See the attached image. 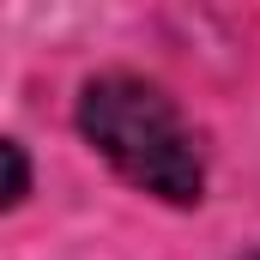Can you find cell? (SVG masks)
<instances>
[{
    "mask_svg": "<svg viewBox=\"0 0 260 260\" xmlns=\"http://www.w3.org/2000/svg\"><path fill=\"white\" fill-rule=\"evenodd\" d=\"M79 133L139 194L170 200V206H200V194H206L200 145H194L188 121L176 115V103L157 85H145L133 73L91 79L79 91Z\"/></svg>",
    "mask_w": 260,
    "mask_h": 260,
    "instance_id": "1",
    "label": "cell"
},
{
    "mask_svg": "<svg viewBox=\"0 0 260 260\" xmlns=\"http://www.w3.org/2000/svg\"><path fill=\"white\" fill-rule=\"evenodd\" d=\"M0 151H6V206H24V194H30V164H24V145H18V139H6Z\"/></svg>",
    "mask_w": 260,
    "mask_h": 260,
    "instance_id": "2",
    "label": "cell"
},
{
    "mask_svg": "<svg viewBox=\"0 0 260 260\" xmlns=\"http://www.w3.org/2000/svg\"><path fill=\"white\" fill-rule=\"evenodd\" d=\"M248 260H260V254H248Z\"/></svg>",
    "mask_w": 260,
    "mask_h": 260,
    "instance_id": "3",
    "label": "cell"
}]
</instances>
